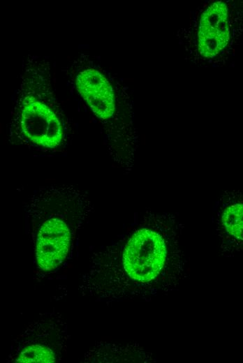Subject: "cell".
<instances>
[{
    "mask_svg": "<svg viewBox=\"0 0 243 363\" xmlns=\"http://www.w3.org/2000/svg\"><path fill=\"white\" fill-rule=\"evenodd\" d=\"M180 231L172 214H165L156 229L135 230L122 251V264L127 276L137 283H159L166 292L176 289L184 278L186 263L179 243Z\"/></svg>",
    "mask_w": 243,
    "mask_h": 363,
    "instance_id": "cell-1",
    "label": "cell"
},
{
    "mask_svg": "<svg viewBox=\"0 0 243 363\" xmlns=\"http://www.w3.org/2000/svg\"><path fill=\"white\" fill-rule=\"evenodd\" d=\"M22 134L29 142L45 148H55L64 137L62 124L55 113L33 96H26L17 112Z\"/></svg>",
    "mask_w": 243,
    "mask_h": 363,
    "instance_id": "cell-2",
    "label": "cell"
},
{
    "mask_svg": "<svg viewBox=\"0 0 243 363\" xmlns=\"http://www.w3.org/2000/svg\"><path fill=\"white\" fill-rule=\"evenodd\" d=\"M230 24L228 9L222 1L210 4L202 13L198 31V48L205 58H212L228 45Z\"/></svg>",
    "mask_w": 243,
    "mask_h": 363,
    "instance_id": "cell-3",
    "label": "cell"
},
{
    "mask_svg": "<svg viewBox=\"0 0 243 363\" xmlns=\"http://www.w3.org/2000/svg\"><path fill=\"white\" fill-rule=\"evenodd\" d=\"M71 242L68 225L58 218L43 223L37 236L36 260L44 271L57 267L66 258Z\"/></svg>",
    "mask_w": 243,
    "mask_h": 363,
    "instance_id": "cell-4",
    "label": "cell"
},
{
    "mask_svg": "<svg viewBox=\"0 0 243 363\" xmlns=\"http://www.w3.org/2000/svg\"><path fill=\"white\" fill-rule=\"evenodd\" d=\"M76 85L80 94L97 117L106 119L113 115V90L102 73L94 69L83 71L77 76Z\"/></svg>",
    "mask_w": 243,
    "mask_h": 363,
    "instance_id": "cell-5",
    "label": "cell"
},
{
    "mask_svg": "<svg viewBox=\"0 0 243 363\" xmlns=\"http://www.w3.org/2000/svg\"><path fill=\"white\" fill-rule=\"evenodd\" d=\"M221 224L230 236L243 241V203L228 205L222 212Z\"/></svg>",
    "mask_w": 243,
    "mask_h": 363,
    "instance_id": "cell-6",
    "label": "cell"
}]
</instances>
